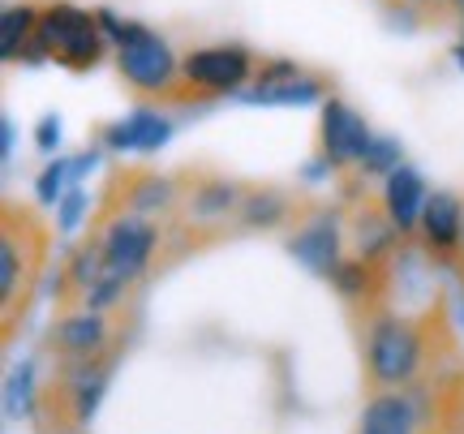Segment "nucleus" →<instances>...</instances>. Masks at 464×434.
Masks as SVG:
<instances>
[{"label":"nucleus","mask_w":464,"mask_h":434,"mask_svg":"<svg viewBox=\"0 0 464 434\" xmlns=\"http://www.w3.org/2000/svg\"><path fill=\"white\" fill-rule=\"evenodd\" d=\"M254 69H258V56L241 43H211V48H194L189 56H181L185 82L198 91L202 103L232 95V91H246Z\"/></svg>","instance_id":"nucleus-11"},{"label":"nucleus","mask_w":464,"mask_h":434,"mask_svg":"<svg viewBox=\"0 0 464 434\" xmlns=\"http://www.w3.org/2000/svg\"><path fill=\"white\" fill-rule=\"evenodd\" d=\"M69 181H73L69 159H52V164L39 172V181H34V198H39V207H56V202L65 198Z\"/></svg>","instance_id":"nucleus-22"},{"label":"nucleus","mask_w":464,"mask_h":434,"mask_svg":"<svg viewBox=\"0 0 464 434\" xmlns=\"http://www.w3.org/2000/svg\"><path fill=\"white\" fill-rule=\"evenodd\" d=\"M177 185H181V207H177L172 228H181V233H211L216 241L228 233V224L237 228V211L246 202L249 185L219 177V172H189V168L177 172Z\"/></svg>","instance_id":"nucleus-6"},{"label":"nucleus","mask_w":464,"mask_h":434,"mask_svg":"<svg viewBox=\"0 0 464 434\" xmlns=\"http://www.w3.org/2000/svg\"><path fill=\"white\" fill-rule=\"evenodd\" d=\"M34 396H39V383H34V366H17L9 374V418H31L34 413Z\"/></svg>","instance_id":"nucleus-23"},{"label":"nucleus","mask_w":464,"mask_h":434,"mask_svg":"<svg viewBox=\"0 0 464 434\" xmlns=\"http://www.w3.org/2000/svg\"><path fill=\"white\" fill-rule=\"evenodd\" d=\"M301 216L297 198H288L276 185H249L246 202L237 211V228L241 233H266V228H293Z\"/></svg>","instance_id":"nucleus-18"},{"label":"nucleus","mask_w":464,"mask_h":434,"mask_svg":"<svg viewBox=\"0 0 464 434\" xmlns=\"http://www.w3.org/2000/svg\"><path fill=\"white\" fill-rule=\"evenodd\" d=\"M382 207H387V216L396 224L400 233L417 241V224H421V211H426V198H430V185L426 177L417 172L413 164H400L392 168L387 177H382Z\"/></svg>","instance_id":"nucleus-16"},{"label":"nucleus","mask_w":464,"mask_h":434,"mask_svg":"<svg viewBox=\"0 0 464 434\" xmlns=\"http://www.w3.org/2000/svg\"><path fill=\"white\" fill-rule=\"evenodd\" d=\"M335 91V82L318 69H305L301 61H288V56H266L258 61L254 78H249L246 103H314L327 100Z\"/></svg>","instance_id":"nucleus-12"},{"label":"nucleus","mask_w":464,"mask_h":434,"mask_svg":"<svg viewBox=\"0 0 464 434\" xmlns=\"http://www.w3.org/2000/svg\"><path fill=\"white\" fill-rule=\"evenodd\" d=\"M39 9L44 5H9L5 17H0V56H5V65H17V61H26V52L34 48V39H39Z\"/></svg>","instance_id":"nucleus-19"},{"label":"nucleus","mask_w":464,"mask_h":434,"mask_svg":"<svg viewBox=\"0 0 464 434\" xmlns=\"http://www.w3.org/2000/svg\"><path fill=\"white\" fill-rule=\"evenodd\" d=\"M357 335H362L365 396L417 387L434 374H448V370L460 366V349H456L448 318V297L439 288L421 301V310L382 305L379 314L357 323Z\"/></svg>","instance_id":"nucleus-1"},{"label":"nucleus","mask_w":464,"mask_h":434,"mask_svg":"<svg viewBox=\"0 0 464 434\" xmlns=\"http://www.w3.org/2000/svg\"><path fill=\"white\" fill-rule=\"evenodd\" d=\"M181 207V185L177 177H164L155 168H116L100 194L95 219L108 216H150V219H177Z\"/></svg>","instance_id":"nucleus-8"},{"label":"nucleus","mask_w":464,"mask_h":434,"mask_svg":"<svg viewBox=\"0 0 464 434\" xmlns=\"http://www.w3.org/2000/svg\"><path fill=\"white\" fill-rule=\"evenodd\" d=\"M56 142H61V121L44 117L39 125H34V147L44 150V155H52V150H56Z\"/></svg>","instance_id":"nucleus-25"},{"label":"nucleus","mask_w":464,"mask_h":434,"mask_svg":"<svg viewBox=\"0 0 464 434\" xmlns=\"http://www.w3.org/2000/svg\"><path fill=\"white\" fill-rule=\"evenodd\" d=\"M91 228H100L103 236V275H116L125 285H138L150 267H155V254L164 246V219L150 216H108V219H91Z\"/></svg>","instance_id":"nucleus-7"},{"label":"nucleus","mask_w":464,"mask_h":434,"mask_svg":"<svg viewBox=\"0 0 464 434\" xmlns=\"http://www.w3.org/2000/svg\"><path fill=\"white\" fill-rule=\"evenodd\" d=\"M100 22L103 31L112 34L116 73H121V82L130 91H138L142 100L168 103V108H194V103H202L198 91L185 82L181 56L168 48L164 34H155L142 22H121L108 9H100Z\"/></svg>","instance_id":"nucleus-3"},{"label":"nucleus","mask_w":464,"mask_h":434,"mask_svg":"<svg viewBox=\"0 0 464 434\" xmlns=\"http://www.w3.org/2000/svg\"><path fill=\"white\" fill-rule=\"evenodd\" d=\"M460 34H464V22H460Z\"/></svg>","instance_id":"nucleus-31"},{"label":"nucleus","mask_w":464,"mask_h":434,"mask_svg":"<svg viewBox=\"0 0 464 434\" xmlns=\"http://www.w3.org/2000/svg\"><path fill=\"white\" fill-rule=\"evenodd\" d=\"M400 164H404V150H400L396 138H379V134H374V142L365 147L357 172H362V177H387V172H392V168H400Z\"/></svg>","instance_id":"nucleus-21"},{"label":"nucleus","mask_w":464,"mask_h":434,"mask_svg":"<svg viewBox=\"0 0 464 434\" xmlns=\"http://www.w3.org/2000/svg\"><path fill=\"white\" fill-rule=\"evenodd\" d=\"M417 250L426 254V263L434 267H460L464 250V198L451 189H434L426 198L421 224H417Z\"/></svg>","instance_id":"nucleus-14"},{"label":"nucleus","mask_w":464,"mask_h":434,"mask_svg":"<svg viewBox=\"0 0 464 434\" xmlns=\"http://www.w3.org/2000/svg\"><path fill=\"white\" fill-rule=\"evenodd\" d=\"M0 130H5V164H9V159H14V121L5 117L0 121Z\"/></svg>","instance_id":"nucleus-26"},{"label":"nucleus","mask_w":464,"mask_h":434,"mask_svg":"<svg viewBox=\"0 0 464 434\" xmlns=\"http://www.w3.org/2000/svg\"><path fill=\"white\" fill-rule=\"evenodd\" d=\"M288 254L297 258L301 267H310L314 275L332 280V271L344 263V224L332 207L305 202L297 224L288 228Z\"/></svg>","instance_id":"nucleus-13"},{"label":"nucleus","mask_w":464,"mask_h":434,"mask_svg":"<svg viewBox=\"0 0 464 434\" xmlns=\"http://www.w3.org/2000/svg\"><path fill=\"white\" fill-rule=\"evenodd\" d=\"M448 14L451 22H464V0H448Z\"/></svg>","instance_id":"nucleus-27"},{"label":"nucleus","mask_w":464,"mask_h":434,"mask_svg":"<svg viewBox=\"0 0 464 434\" xmlns=\"http://www.w3.org/2000/svg\"><path fill=\"white\" fill-rule=\"evenodd\" d=\"M39 52H44V61L86 73V69H95L103 61L108 31H103L100 14H91V9H78L69 0H44V9H39Z\"/></svg>","instance_id":"nucleus-5"},{"label":"nucleus","mask_w":464,"mask_h":434,"mask_svg":"<svg viewBox=\"0 0 464 434\" xmlns=\"http://www.w3.org/2000/svg\"><path fill=\"white\" fill-rule=\"evenodd\" d=\"M374 142V130L370 121L344 103L340 95H327L323 100V112H318V164H327L335 177L344 172H357L365 147Z\"/></svg>","instance_id":"nucleus-10"},{"label":"nucleus","mask_w":464,"mask_h":434,"mask_svg":"<svg viewBox=\"0 0 464 434\" xmlns=\"http://www.w3.org/2000/svg\"><path fill=\"white\" fill-rule=\"evenodd\" d=\"M456 275H460V285H464V250H460V267H456Z\"/></svg>","instance_id":"nucleus-29"},{"label":"nucleus","mask_w":464,"mask_h":434,"mask_svg":"<svg viewBox=\"0 0 464 434\" xmlns=\"http://www.w3.org/2000/svg\"><path fill=\"white\" fill-rule=\"evenodd\" d=\"M172 138V125H168L164 112H155V108H138V112H130V117L112 121V125H100L95 130V142H100L103 150H116V155H125V150H142V155H150V150H160Z\"/></svg>","instance_id":"nucleus-17"},{"label":"nucleus","mask_w":464,"mask_h":434,"mask_svg":"<svg viewBox=\"0 0 464 434\" xmlns=\"http://www.w3.org/2000/svg\"><path fill=\"white\" fill-rule=\"evenodd\" d=\"M382 9L392 14V22H409V31L417 26H451L448 0H382Z\"/></svg>","instance_id":"nucleus-20"},{"label":"nucleus","mask_w":464,"mask_h":434,"mask_svg":"<svg viewBox=\"0 0 464 434\" xmlns=\"http://www.w3.org/2000/svg\"><path fill=\"white\" fill-rule=\"evenodd\" d=\"M56 228L17 198L0 202V340L14 344L26 327L39 280L52 263Z\"/></svg>","instance_id":"nucleus-2"},{"label":"nucleus","mask_w":464,"mask_h":434,"mask_svg":"<svg viewBox=\"0 0 464 434\" xmlns=\"http://www.w3.org/2000/svg\"><path fill=\"white\" fill-rule=\"evenodd\" d=\"M456 61H460V69H464V39L456 43Z\"/></svg>","instance_id":"nucleus-28"},{"label":"nucleus","mask_w":464,"mask_h":434,"mask_svg":"<svg viewBox=\"0 0 464 434\" xmlns=\"http://www.w3.org/2000/svg\"><path fill=\"white\" fill-rule=\"evenodd\" d=\"M121 352H125V344H116L100 357H82V362H52V374L39 383V396H34V434L86 430V421L95 418L103 391L112 383Z\"/></svg>","instance_id":"nucleus-4"},{"label":"nucleus","mask_w":464,"mask_h":434,"mask_svg":"<svg viewBox=\"0 0 464 434\" xmlns=\"http://www.w3.org/2000/svg\"><path fill=\"white\" fill-rule=\"evenodd\" d=\"M100 275H103V236L100 228H86V236L65 254V263L56 271V314L82 310Z\"/></svg>","instance_id":"nucleus-15"},{"label":"nucleus","mask_w":464,"mask_h":434,"mask_svg":"<svg viewBox=\"0 0 464 434\" xmlns=\"http://www.w3.org/2000/svg\"><path fill=\"white\" fill-rule=\"evenodd\" d=\"M86 211H91V194H86L82 185L73 181L65 189V198L56 202V233H73V228L82 224Z\"/></svg>","instance_id":"nucleus-24"},{"label":"nucleus","mask_w":464,"mask_h":434,"mask_svg":"<svg viewBox=\"0 0 464 434\" xmlns=\"http://www.w3.org/2000/svg\"><path fill=\"white\" fill-rule=\"evenodd\" d=\"M65 434H86V430H65Z\"/></svg>","instance_id":"nucleus-30"},{"label":"nucleus","mask_w":464,"mask_h":434,"mask_svg":"<svg viewBox=\"0 0 464 434\" xmlns=\"http://www.w3.org/2000/svg\"><path fill=\"white\" fill-rule=\"evenodd\" d=\"M130 344V318L125 305L121 310H69L56 314L48 332L52 362H82V357H100V352Z\"/></svg>","instance_id":"nucleus-9"}]
</instances>
